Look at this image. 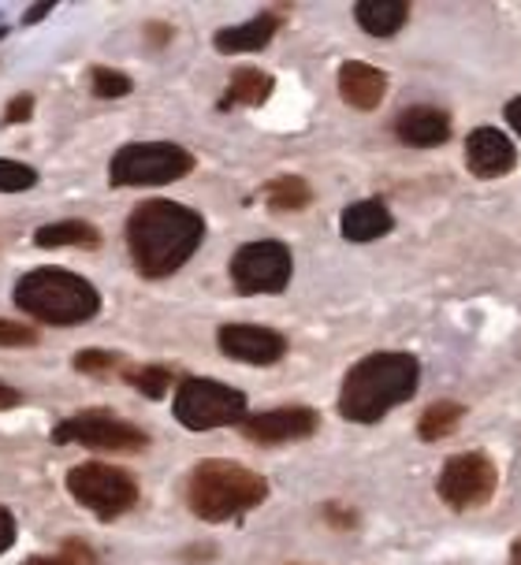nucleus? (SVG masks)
<instances>
[{"mask_svg": "<svg viewBox=\"0 0 521 565\" xmlns=\"http://www.w3.org/2000/svg\"><path fill=\"white\" fill-rule=\"evenodd\" d=\"M265 201L273 212H302L313 201V190L298 175H279L265 186Z\"/></svg>", "mask_w": 521, "mask_h": 565, "instance_id": "22", "label": "nucleus"}, {"mask_svg": "<svg viewBox=\"0 0 521 565\" xmlns=\"http://www.w3.org/2000/svg\"><path fill=\"white\" fill-rule=\"evenodd\" d=\"M325 518L336 524V529H354L358 524V513H350L343 507H325Z\"/></svg>", "mask_w": 521, "mask_h": 565, "instance_id": "31", "label": "nucleus"}, {"mask_svg": "<svg viewBox=\"0 0 521 565\" xmlns=\"http://www.w3.org/2000/svg\"><path fill=\"white\" fill-rule=\"evenodd\" d=\"M279 23H284V19H279L276 12H260V15L246 19V23H238V26H224L213 38V45H216V53H224V56L260 53V49H265L276 38Z\"/></svg>", "mask_w": 521, "mask_h": 565, "instance_id": "16", "label": "nucleus"}, {"mask_svg": "<svg viewBox=\"0 0 521 565\" xmlns=\"http://www.w3.org/2000/svg\"><path fill=\"white\" fill-rule=\"evenodd\" d=\"M12 543H15V518L4 507H0V554L12 547Z\"/></svg>", "mask_w": 521, "mask_h": 565, "instance_id": "30", "label": "nucleus"}, {"mask_svg": "<svg viewBox=\"0 0 521 565\" xmlns=\"http://www.w3.org/2000/svg\"><path fill=\"white\" fill-rule=\"evenodd\" d=\"M317 409L309 406H279V409H265L254 413V417L243 420V436L249 443H260V447H279V443H298L309 439L317 431Z\"/></svg>", "mask_w": 521, "mask_h": 565, "instance_id": "11", "label": "nucleus"}, {"mask_svg": "<svg viewBox=\"0 0 521 565\" xmlns=\"http://www.w3.org/2000/svg\"><path fill=\"white\" fill-rule=\"evenodd\" d=\"M15 306L49 328H75L102 312L97 287L67 268H34L15 282Z\"/></svg>", "mask_w": 521, "mask_h": 565, "instance_id": "4", "label": "nucleus"}, {"mask_svg": "<svg viewBox=\"0 0 521 565\" xmlns=\"http://www.w3.org/2000/svg\"><path fill=\"white\" fill-rule=\"evenodd\" d=\"M34 242L42 249H102V231L86 220H60V224H45L34 231Z\"/></svg>", "mask_w": 521, "mask_h": 565, "instance_id": "20", "label": "nucleus"}, {"mask_svg": "<svg viewBox=\"0 0 521 565\" xmlns=\"http://www.w3.org/2000/svg\"><path fill=\"white\" fill-rule=\"evenodd\" d=\"M510 565H521V540L514 543V551H510Z\"/></svg>", "mask_w": 521, "mask_h": 565, "instance_id": "36", "label": "nucleus"}, {"mask_svg": "<svg viewBox=\"0 0 521 565\" xmlns=\"http://www.w3.org/2000/svg\"><path fill=\"white\" fill-rule=\"evenodd\" d=\"M462 417H466V406H458V402H433V406L421 413L417 436L425 443H439V439L455 436Z\"/></svg>", "mask_w": 521, "mask_h": 565, "instance_id": "21", "label": "nucleus"}, {"mask_svg": "<svg viewBox=\"0 0 521 565\" xmlns=\"http://www.w3.org/2000/svg\"><path fill=\"white\" fill-rule=\"evenodd\" d=\"M124 380L138 391V395L164 398V391H172V383H176V372L168 369V365H135V369L127 365Z\"/></svg>", "mask_w": 521, "mask_h": 565, "instance_id": "23", "label": "nucleus"}, {"mask_svg": "<svg viewBox=\"0 0 521 565\" xmlns=\"http://www.w3.org/2000/svg\"><path fill=\"white\" fill-rule=\"evenodd\" d=\"M268 499V480L238 461H198L187 480V507L198 521L224 524L257 510Z\"/></svg>", "mask_w": 521, "mask_h": 565, "instance_id": "3", "label": "nucleus"}, {"mask_svg": "<svg viewBox=\"0 0 521 565\" xmlns=\"http://www.w3.org/2000/svg\"><path fill=\"white\" fill-rule=\"evenodd\" d=\"M23 565H97V554L94 547H89L86 540H64L56 551H49V554H34V558H26Z\"/></svg>", "mask_w": 521, "mask_h": 565, "instance_id": "24", "label": "nucleus"}, {"mask_svg": "<svg viewBox=\"0 0 521 565\" xmlns=\"http://www.w3.org/2000/svg\"><path fill=\"white\" fill-rule=\"evenodd\" d=\"M220 353H227L232 361H243V365H276L284 361L287 353V339L279 335L273 328H260V324H224L216 335Z\"/></svg>", "mask_w": 521, "mask_h": 565, "instance_id": "12", "label": "nucleus"}, {"mask_svg": "<svg viewBox=\"0 0 521 565\" xmlns=\"http://www.w3.org/2000/svg\"><path fill=\"white\" fill-rule=\"evenodd\" d=\"M395 135L403 146H414V149L444 146V141L450 138V116L444 113V108L414 105L395 119Z\"/></svg>", "mask_w": 521, "mask_h": 565, "instance_id": "15", "label": "nucleus"}, {"mask_svg": "<svg viewBox=\"0 0 521 565\" xmlns=\"http://www.w3.org/2000/svg\"><path fill=\"white\" fill-rule=\"evenodd\" d=\"M273 89H276V78L268 75V71L238 67L224 89V97H220V108H224V113L227 108H257L273 97Z\"/></svg>", "mask_w": 521, "mask_h": 565, "instance_id": "18", "label": "nucleus"}, {"mask_svg": "<svg viewBox=\"0 0 521 565\" xmlns=\"http://www.w3.org/2000/svg\"><path fill=\"white\" fill-rule=\"evenodd\" d=\"M421 361L414 353H369L347 372L339 391V413L350 424H376L391 409L417 395Z\"/></svg>", "mask_w": 521, "mask_h": 565, "instance_id": "2", "label": "nucleus"}, {"mask_svg": "<svg viewBox=\"0 0 521 565\" xmlns=\"http://www.w3.org/2000/svg\"><path fill=\"white\" fill-rule=\"evenodd\" d=\"M49 12H53V4H49V0H45V4H38V8H30V12L23 15V23H38V19H45Z\"/></svg>", "mask_w": 521, "mask_h": 565, "instance_id": "34", "label": "nucleus"}, {"mask_svg": "<svg viewBox=\"0 0 521 565\" xmlns=\"http://www.w3.org/2000/svg\"><path fill=\"white\" fill-rule=\"evenodd\" d=\"M387 94V75L373 64H362V60H347L339 67V97L347 100L358 113H373L380 108V100Z\"/></svg>", "mask_w": 521, "mask_h": 565, "instance_id": "14", "label": "nucleus"}, {"mask_svg": "<svg viewBox=\"0 0 521 565\" xmlns=\"http://www.w3.org/2000/svg\"><path fill=\"white\" fill-rule=\"evenodd\" d=\"M38 183V171L19 164V160H4L0 157V194H23Z\"/></svg>", "mask_w": 521, "mask_h": 565, "instance_id": "27", "label": "nucleus"}, {"mask_svg": "<svg viewBox=\"0 0 521 565\" xmlns=\"http://www.w3.org/2000/svg\"><path fill=\"white\" fill-rule=\"evenodd\" d=\"M290 271H295L290 249L276 238L246 242L232 257V282L238 295H279L290 282Z\"/></svg>", "mask_w": 521, "mask_h": 565, "instance_id": "9", "label": "nucleus"}, {"mask_svg": "<svg viewBox=\"0 0 521 565\" xmlns=\"http://www.w3.org/2000/svg\"><path fill=\"white\" fill-rule=\"evenodd\" d=\"M89 78H94V94L102 100H116V97H127L135 83L124 75V71H113V67H94L89 71Z\"/></svg>", "mask_w": 521, "mask_h": 565, "instance_id": "26", "label": "nucleus"}, {"mask_svg": "<svg viewBox=\"0 0 521 565\" xmlns=\"http://www.w3.org/2000/svg\"><path fill=\"white\" fill-rule=\"evenodd\" d=\"M354 19H358V26H362L365 34L391 38V34H398V30L406 26L410 4H406V0H362V4H354Z\"/></svg>", "mask_w": 521, "mask_h": 565, "instance_id": "19", "label": "nucleus"}, {"mask_svg": "<svg viewBox=\"0 0 521 565\" xmlns=\"http://www.w3.org/2000/svg\"><path fill=\"white\" fill-rule=\"evenodd\" d=\"M496 483H499L496 461L480 450H469V454H458V458L447 461L436 480V491L450 510L466 513V510L485 507V502L496 494Z\"/></svg>", "mask_w": 521, "mask_h": 565, "instance_id": "10", "label": "nucleus"}, {"mask_svg": "<svg viewBox=\"0 0 521 565\" xmlns=\"http://www.w3.org/2000/svg\"><path fill=\"white\" fill-rule=\"evenodd\" d=\"M503 116H507V124L514 127L518 135H521V97H514V100H510V105L503 108Z\"/></svg>", "mask_w": 521, "mask_h": 565, "instance_id": "33", "label": "nucleus"}, {"mask_svg": "<svg viewBox=\"0 0 521 565\" xmlns=\"http://www.w3.org/2000/svg\"><path fill=\"white\" fill-rule=\"evenodd\" d=\"M466 164L477 179H499L518 164V153L503 130L477 127L466 138Z\"/></svg>", "mask_w": 521, "mask_h": 565, "instance_id": "13", "label": "nucleus"}, {"mask_svg": "<svg viewBox=\"0 0 521 565\" xmlns=\"http://www.w3.org/2000/svg\"><path fill=\"white\" fill-rule=\"evenodd\" d=\"M194 171V157L176 141H130L108 160L113 186H164Z\"/></svg>", "mask_w": 521, "mask_h": 565, "instance_id": "5", "label": "nucleus"}, {"mask_svg": "<svg viewBox=\"0 0 521 565\" xmlns=\"http://www.w3.org/2000/svg\"><path fill=\"white\" fill-rule=\"evenodd\" d=\"M149 42H153V45H164V42H168V26H164V23H149Z\"/></svg>", "mask_w": 521, "mask_h": 565, "instance_id": "35", "label": "nucleus"}, {"mask_svg": "<svg viewBox=\"0 0 521 565\" xmlns=\"http://www.w3.org/2000/svg\"><path fill=\"white\" fill-rule=\"evenodd\" d=\"M67 494L97 521H116L138 507V480L108 461H83L67 472Z\"/></svg>", "mask_w": 521, "mask_h": 565, "instance_id": "7", "label": "nucleus"}, {"mask_svg": "<svg viewBox=\"0 0 521 565\" xmlns=\"http://www.w3.org/2000/svg\"><path fill=\"white\" fill-rule=\"evenodd\" d=\"M19 402H23V395H19V391L12 387V383L0 380V409H15Z\"/></svg>", "mask_w": 521, "mask_h": 565, "instance_id": "32", "label": "nucleus"}, {"mask_svg": "<svg viewBox=\"0 0 521 565\" xmlns=\"http://www.w3.org/2000/svg\"><path fill=\"white\" fill-rule=\"evenodd\" d=\"M30 113H34V97H30V94H15L12 100H8V108H4V127L26 124Z\"/></svg>", "mask_w": 521, "mask_h": 565, "instance_id": "29", "label": "nucleus"}, {"mask_svg": "<svg viewBox=\"0 0 521 565\" xmlns=\"http://www.w3.org/2000/svg\"><path fill=\"white\" fill-rule=\"evenodd\" d=\"M391 227H395V216H391L384 201H376V198L354 201V205L343 212V220H339V231H343L347 242H376V238H384Z\"/></svg>", "mask_w": 521, "mask_h": 565, "instance_id": "17", "label": "nucleus"}, {"mask_svg": "<svg viewBox=\"0 0 521 565\" xmlns=\"http://www.w3.org/2000/svg\"><path fill=\"white\" fill-rule=\"evenodd\" d=\"M38 342V331L34 328H26V324H19V320H4L0 317V347H34Z\"/></svg>", "mask_w": 521, "mask_h": 565, "instance_id": "28", "label": "nucleus"}, {"mask_svg": "<svg viewBox=\"0 0 521 565\" xmlns=\"http://www.w3.org/2000/svg\"><path fill=\"white\" fill-rule=\"evenodd\" d=\"M53 443H75V447L86 450H113V454H142L149 447V431L124 420L113 409H83L56 424Z\"/></svg>", "mask_w": 521, "mask_h": 565, "instance_id": "8", "label": "nucleus"}, {"mask_svg": "<svg viewBox=\"0 0 521 565\" xmlns=\"http://www.w3.org/2000/svg\"><path fill=\"white\" fill-rule=\"evenodd\" d=\"M172 413L187 431L227 428V424L246 420V395L220 380L187 376V380H179V387H176Z\"/></svg>", "mask_w": 521, "mask_h": 565, "instance_id": "6", "label": "nucleus"}, {"mask_svg": "<svg viewBox=\"0 0 521 565\" xmlns=\"http://www.w3.org/2000/svg\"><path fill=\"white\" fill-rule=\"evenodd\" d=\"M205 238L202 212L179 205V201H142L127 220V249L135 268L146 279L176 276Z\"/></svg>", "mask_w": 521, "mask_h": 565, "instance_id": "1", "label": "nucleus"}, {"mask_svg": "<svg viewBox=\"0 0 521 565\" xmlns=\"http://www.w3.org/2000/svg\"><path fill=\"white\" fill-rule=\"evenodd\" d=\"M72 365L75 372H86V376H124L127 358H119L113 350H78Z\"/></svg>", "mask_w": 521, "mask_h": 565, "instance_id": "25", "label": "nucleus"}]
</instances>
